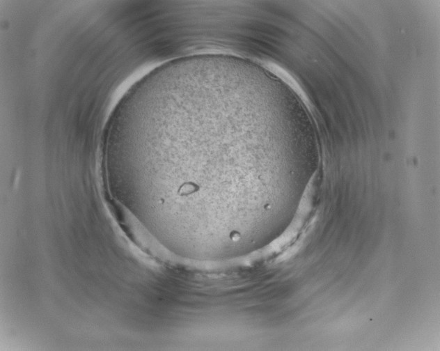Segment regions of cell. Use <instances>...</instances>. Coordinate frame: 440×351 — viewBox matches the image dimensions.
Segmentation results:
<instances>
[{
	"label": "cell",
	"instance_id": "cell-1",
	"mask_svg": "<svg viewBox=\"0 0 440 351\" xmlns=\"http://www.w3.org/2000/svg\"><path fill=\"white\" fill-rule=\"evenodd\" d=\"M166 93L125 121L117 172L124 187L150 191L164 231L212 233L253 215V170L233 109Z\"/></svg>",
	"mask_w": 440,
	"mask_h": 351
}]
</instances>
